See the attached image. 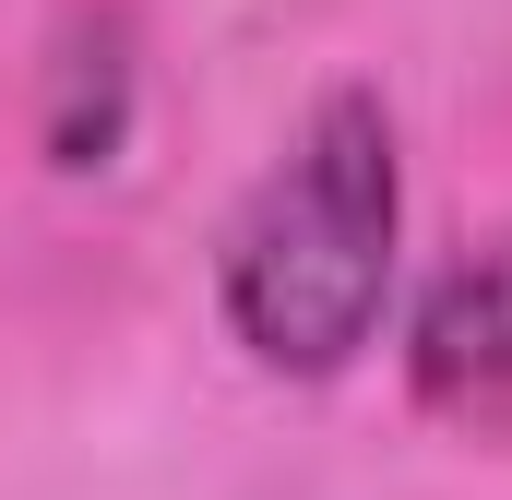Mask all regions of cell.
Returning <instances> with one entry per match:
<instances>
[{"mask_svg": "<svg viewBox=\"0 0 512 500\" xmlns=\"http://www.w3.org/2000/svg\"><path fill=\"white\" fill-rule=\"evenodd\" d=\"M393 250H405L393 108L370 84H334L286 131V155L251 179V203L227 215L215 310H227L239 358L274 381L358 370V346L382 334V298H393Z\"/></svg>", "mask_w": 512, "mask_h": 500, "instance_id": "6da1fadb", "label": "cell"}, {"mask_svg": "<svg viewBox=\"0 0 512 500\" xmlns=\"http://www.w3.org/2000/svg\"><path fill=\"white\" fill-rule=\"evenodd\" d=\"M405 393L465 441H512V227L453 250L405 310Z\"/></svg>", "mask_w": 512, "mask_h": 500, "instance_id": "7a4b0ae2", "label": "cell"}]
</instances>
